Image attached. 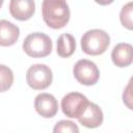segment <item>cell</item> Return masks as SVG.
<instances>
[{
    "label": "cell",
    "mask_w": 133,
    "mask_h": 133,
    "mask_svg": "<svg viewBox=\"0 0 133 133\" xmlns=\"http://www.w3.org/2000/svg\"><path fill=\"white\" fill-rule=\"evenodd\" d=\"M22 47L28 56L43 58L52 52V41L43 32H33L25 37Z\"/></svg>",
    "instance_id": "cell-3"
},
{
    "label": "cell",
    "mask_w": 133,
    "mask_h": 133,
    "mask_svg": "<svg viewBox=\"0 0 133 133\" xmlns=\"http://www.w3.org/2000/svg\"><path fill=\"white\" fill-rule=\"evenodd\" d=\"M19 36L20 29L17 25L7 20H0V46H12L17 43Z\"/></svg>",
    "instance_id": "cell-11"
},
{
    "label": "cell",
    "mask_w": 133,
    "mask_h": 133,
    "mask_svg": "<svg viewBox=\"0 0 133 133\" xmlns=\"http://www.w3.org/2000/svg\"><path fill=\"white\" fill-rule=\"evenodd\" d=\"M87 103H88V100L84 95L73 91L65 95L62 98L61 110L68 117L77 118L82 113Z\"/></svg>",
    "instance_id": "cell-6"
},
{
    "label": "cell",
    "mask_w": 133,
    "mask_h": 133,
    "mask_svg": "<svg viewBox=\"0 0 133 133\" xmlns=\"http://www.w3.org/2000/svg\"><path fill=\"white\" fill-rule=\"evenodd\" d=\"M110 44L108 33L101 29H91L86 31L81 37V49L87 55L103 54Z\"/></svg>",
    "instance_id": "cell-2"
},
{
    "label": "cell",
    "mask_w": 133,
    "mask_h": 133,
    "mask_svg": "<svg viewBox=\"0 0 133 133\" xmlns=\"http://www.w3.org/2000/svg\"><path fill=\"white\" fill-rule=\"evenodd\" d=\"M113 1L114 0H95V2H97L100 5H108V4H111Z\"/></svg>",
    "instance_id": "cell-17"
},
{
    "label": "cell",
    "mask_w": 133,
    "mask_h": 133,
    "mask_svg": "<svg viewBox=\"0 0 133 133\" xmlns=\"http://www.w3.org/2000/svg\"><path fill=\"white\" fill-rule=\"evenodd\" d=\"M123 100H124V103L128 106L129 109H133L132 108V104H131V102H132V97H131V80L129 81V84L127 85V87L124 90Z\"/></svg>",
    "instance_id": "cell-16"
},
{
    "label": "cell",
    "mask_w": 133,
    "mask_h": 133,
    "mask_svg": "<svg viewBox=\"0 0 133 133\" xmlns=\"http://www.w3.org/2000/svg\"><path fill=\"white\" fill-rule=\"evenodd\" d=\"M54 133H64V132H71V133H78L79 132V128L78 126L72 122V121H59L56 123L54 129H53Z\"/></svg>",
    "instance_id": "cell-15"
},
{
    "label": "cell",
    "mask_w": 133,
    "mask_h": 133,
    "mask_svg": "<svg viewBox=\"0 0 133 133\" xmlns=\"http://www.w3.org/2000/svg\"><path fill=\"white\" fill-rule=\"evenodd\" d=\"M132 12H133V3L129 2L123 6L121 14H119V20H121L122 25L129 30H132V28H133Z\"/></svg>",
    "instance_id": "cell-14"
},
{
    "label": "cell",
    "mask_w": 133,
    "mask_h": 133,
    "mask_svg": "<svg viewBox=\"0 0 133 133\" xmlns=\"http://www.w3.org/2000/svg\"><path fill=\"white\" fill-rule=\"evenodd\" d=\"M14 83V73L12 71L4 65L0 64V92L8 90Z\"/></svg>",
    "instance_id": "cell-13"
},
{
    "label": "cell",
    "mask_w": 133,
    "mask_h": 133,
    "mask_svg": "<svg viewBox=\"0 0 133 133\" xmlns=\"http://www.w3.org/2000/svg\"><path fill=\"white\" fill-rule=\"evenodd\" d=\"M111 59L118 68L129 66L133 61V47L128 43L117 44L111 52Z\"/></svg>",
    "instance_id": "cell-10"
},
{
    "label": "cell",
    "mask_w": 133,
    "mask_h": 133,
    "mask_svg": "<svg viewBox=\"0 0 133 133\" xmlns=\"http://www.w3.org/2000/svg\"><path fill=\"white\" fill-rule=\"evenodd\" d=\"M53 75L49 66L42 63L31 65L26 73L27 84L35 90H42L49 87L52 83Z\"/></svg>",
    "instance_id": "cell-4"
},
{
    "label": "cell",
    "mask_w": 133,
    "mask_h": 133,
    "mask_svg": "<svg viewBox=\"0 0 133 133\" xmlns=\"http://www.w3.org/2000/svg\"><path fill=\"white\" fill-rule=\"evenodd\" d=\"M42 16L50 28L60 29L69 23L71 12L65 0H43Z\"/></svg>",
    "instance_id": "cell-1"
},
{
    "label": "cell",
    "mask_w": 133,
    "mask_h": 133,
    "mask_svg": "<svg viewBox=\"0 0 133 133\" xmlns=\"http://www.w3.org/2000/svg\"><path fill=\"white\" fill-rule=\"evenodd\" d=\"M35 11L34 0H10L9 12L12 18L19 21L29 20Z\"/></svg>",
    "instance_id": "cell-9"
},
{
    "label": "cell",
    "mask_w": 133,
    "mask_h": 133,
    "mask_svg": "<svg viewBox=\"0 0 133 133\" xmlns=\"http://www.w3.org/2000/svg\"><path fill=\"white\" fill-rule=\"evenodd\" d=\"M77 119L82 126L86 128H98L102 125L104 115L102 109L97 104L88 101L84 110L77 117Z\"/></svg>",
    "instance_id": "cell-8"
},
{
    "label": "cell",
    "mask_w": 133,
    "mask_h": 133,
    "mask_svg": "<svg viewBox=\"0 0 133 133\" xmlns=\"http://www.w3.org/2000/svg\"><path fill=\"white\" fill-rule=\"evenodd\" d=\"M34 108L36 112L46 118H51L55 116L58 111V102L54 96L51 94L43 92L35 97Z\"/></svg>",
    "instance_id": "cell-7"
},
{
    "label": "cell",
    "mask_w": 133,
    "mask_h": 133,
    "mask_svg": "<svg viewBox=\"0 0 133 133\" xmlns=\"http://www.w3.org/2000/svg\"><path fill=\"white\" fill-rule=\"evenodd\" d=\"M73 74L75 79L83 85H95L100 78V71L97 64L88 59L78 60L74 68Z\"/></svg>",
    "instance_id": "cell-5"
},
{
    "label": "cell",
    "mask_w": 133,
    "mask_h": 133,
    "mask_svg": "<svg viewBox=\"0 0 133 133\" xmlns=\"http://www.w3.org/2000/svg\"><path fill=\"white\" fill-rule=\"evenodd\" d=\"M3 2H4V0H0V8H1L2 5H3Z\"/></svg>",
    "instance_id": "cell-18"
},
{
    "label": "cell",
    "mask_w": 133,
    "mask_h": 133,
    "mask_svg": "<svg viewBox=\"0 0 133 133\" xmlns=\"http://www.w3.org/2000/svg\"><path fill=\"white\" fill-rule=\"evenodd\" d=\"M76 50L75 37L70 33L59 35L57 39V54L62 58H68L74 54Z\"/></svg>",
    "instance_id": "cell-12"
}]
</instances>
